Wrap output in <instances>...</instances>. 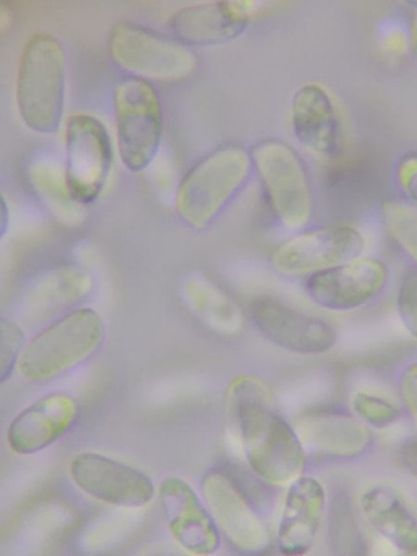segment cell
<instances>
[{
    "label": "cell",
    "instance_id": "1",
    "mask_svg": "<svg viewBox=\"0 0 417 556\" xmlns=\"http://www.w3.org/2000/svg\"><path fill=\"white\" fill-rule=\"evenodd\" d=\"M65 56L59 40L48 33L25 42L16 75V103L33 130L51 134L59 127L64 105Z\"/></svg>",
    "mask_w": 417,
    "mask_h": 556
},
{
    "label": "cell",
    "instance_id": "2",
    "mask_svg": "<svg viewBox=\"0 0 417 556\" xmlns=\"http://www.w3.org/2000/svg\"><path fill=\"white\" fill-rule=\"evenodd\" d=\"M251 166V154L238 144H225L208 153L177 188L179 216L190 227L207 226L245 182Z\"/></svg>",
    "mask_w": 417,
    "mask_h": 556
},
{
    "label": "cell",
    "instance_id": "3",
    "mask_svg": "<svg viewBox=\"0 0 417 556\" xmlns=\"http://www.w3.org/2000/svg\"><path fill=\"white\" fill-rule=\"evenodd\" d=\"M103 337V321L96 311L75 309L28 342L17 359L18 370L31 381L55 378L89 358Z\"/></svg>",
    "mask_w": 417,
    "mask_h": 556
},
{
    "label": "cell",
    "instance_id": "4",
    "mask_svg": "<svg viewBox=\"0 0 417 556\" xmlns=\"http://www.w3.org/2000/svg\"><path fill=\"white\" fill-rule=\"evenodd\" d=\"M108 50L117 65L143 79L185 78L192 74L198 61L178 39L129 21H119L112 26Z\"/></svg>",
    "mask_w": 417,
    "mask_h": 556
},
{
    "label": "cell",
    "instance_id": "5",
    "mask_svg": "<svg viewBox=\"0 0 417 556\" xmlns=\"http://www.w3.org/2000/svg\"><path fill=\"white\" fill-rule=\"evenodd\" d=\"M119 155L132 172L154 159L162 136V109L154 87L140 77L119 81L113 94Z\"/></svg>",
    "mask_w": 417,
    "mask_h": 556
},
{
    "label": "cell",
    "instance_id": "6",
    "mask_svg": "<svg viewBox=\"0 0 417 556\" xmlns=\"http://www.w3.org/2000/svg\"><path fill=\"white\" fill-rule=\"evenodd\" d=\"M251 159L275 216L289 229L303 227L312 214V189L296 153L281 141L265 140Z\"/></svg>",
    "mask_w": 417,
    "mask_h": 556
},
{
    "label": "cell",
    "instance_id": "7",
    "mask_svg": "<svg viewBox=\"0 0 417 556\" xmlns=\"http://www.w3.org/2000/svg\"><path fill=\"white\" fill-rule=\"evenodd\" d=\"M249 315L264 339L294 354L327 353L338 339L337 328L330 320L296 308L273 294L253 298Z\"/></svg>",
    "mask_w": 417,
    "mask_h": 556
},
{
    "label": "cell",
    "instance_id": "8",
    "mask_svg": "<svg viewBox=\"0 0 417 556\" xmlns=\"http://www.w3.org/2000/svg\"><path fill=\"white\" fill-rule=\"evenodd\" d=\"M205 506L218 530L239 552L257 554L269 543L267 528L247 491L232 473L210 470L202 479Z\"/></svg>",
    "mask_w": 417,
    "mask_h": 556
},
{
    "label": "cell",
    "instance_id": "9",
    "mask_svg": "<svg viewBox=\"0 0 417 556\" xmlns=\"http://www.w3.org/2000/svg\"><path fill=\"white\" fill-rule=\"evenodd\" d=\"M365 239L353 226L336 224L299 233L275 248L273 268L282 275H311L362 256Z\"/></svg>",
    "mask_w": 417,
    "mask_h": 556
},
{
    "label": "cell",
    "instance_id": "10",
    "mask_svg": "<svg viewBox=\"0 0 417 556\" xmlns=\"http://www.w3.org/2000/svg\"><path fill=\"white\" fill-rule=\"evenodd\" d=\"M112 162L108 131L94 116L73 114L65 129V179L77 202L94 201L103 189Z\"/></svg>",
    "mask_w": 417,
    "mask_h": 556
},
{
    "label": "cell",
    "instance_id": "11",
    "mask_svg": "<svg viewBox=\"0 0 417 556\" xmlns=\"http://www.w3.org/2000/svg\"><path fill=\"white\" fill-rule=\"evenodd\" d=\"M70 475L84 493L118 507L146 506L155 494L147 473L94 452L77 454L70 464Z\"/></svg>",
    "mask_w": 417,
    "mask_h": 556
},
{
    "label": "cell",
    "instance_id": "12",
    "mask_svg": "<svg viewBox=\"0 0 417 556\" xmlns=\"http://www.w3.org/2000/svg\"><path fill=\"white\" fill-rule=\"evenodd\" d=\"M388 269L374 257H357L306 276L304 291L316 305L334 312L359 308L384 288Z\"/></svg>",
    "mask_w": 417,
    "mask_h": 556
},
{
    "label": "cell",
    "instance_id": "13",
    "mask_svg": "<svg viewBox=\"0 0 417 556\" xmlns=\"http://www.w3.org/2000/svg\"><path fill=\"white\" fill-rule=\"evenodd\" d=\"M157 493L174 540L190 554H214L219 546L218 528L195 491L181 478L168 477Z\"/></svg>",
    "mask_w": 417,
    "mask_h": 556
},
{
    "label": "cell",
    "instance_id": "14",
    "mask_svg": "<svg viewBox=\"0 0 417 556\" xmlns=\"http://www.w3.org/2000/svg\"><path fill=\"white\" fill-rule=\"evenodd\" d=\"M290 118L295 139L307 151L323 159L339 154L341 122L326 87L317 83L301 86L292 97Z\"/></svg>",
    "mask_w": 417,
    "mask_h": 556
},
{
    "label": "cell",
    "instance_id": "15",
    "mask_svg": "<svg viewBox=\"0 0 417 556\" xmlns=\"http://www.w3.org/2000/svg\"><path fill=\"white\" fill-rule=\"evenodd\" d=\"M242 446L252 470L263 480L285 484L301 477L304 446L295 428L279 414Z\"/></svg>",
    "mask_w": 417,
    "mask_h": 556
},
{
    "label": "cell",
    "instance_id": "16",
    "mask_svg": "<svg viewBox=\"0 0 417 556\" xmlns=\"http://www.w3.org/2000/svg\"><path fill=\"white\" fill-rule=\"evenodd\" d=\"M260 4L251 1H213L187 5L173 14L170 29L182 43H223L243 31L251 13Z\"/></svg>",
    "mask_w": 417,
    "mask_h": 556
},
{
    "label": "cell",
    "instance_id": "17",
    "mask_svg": "<svg viewBox=\"0 0 417 556\" xmlns=\"http://www.w3.org/2000/svg\"><path fill=\"white\" fill-rule=\"evenodd\" d=\"M78 405L68 394L42 396L22 410L8 428V444L21 455L37 453L62 437L76 421Z\"/></svg>",
    "mask_w": 417,
    "mask_h": 556
},
{
    "label": "cell",
    "instance_id": "18",
    "mask_svg": "<svg viewBox=\"0 0 417 556\" xmlns=\"http://www.w3.org/2000/svg\"><path fill=\"white\" fill-rule=\"evenodd\" d=\"M294 428L304 448L329 457L358 456L372 440L368 426L345 412L305 413L298 418Z\"/></svg>",
    "mask_w": 417,
    "mask_h": 556
},
{
    "label": "cell",
    "instance_id": "19",
    "mask_svg": "<svg viewBox=\"0 0 417 556\" xmlns=\"http://www.w3.org/2000/svg\"><path fill=\"white\" fill-rule=\"evenodd\" d=\"M325 506L318 480L299 477L291 482L278 527V547L285 556H303L312 547Z\"/></svg>",
    "mask_w": 417,
    "mask_h": 556
},
{
    "label": "cell",
    "instance_id": "20",
    "mask_svg": "<svg viewBox=\"0 0 417 556\" xmlns=\"http://www.w3.org/2000/svg\"><path fill=\"white\" fill-rule=\"evenodd\" d=\"M180 295L186 306L214 332L235 336L241 331V308L206 276L199 273L187 275L180 282Z\"/></svg>",
    "mask_w": 417,
    "mask_h": 556
},
{
    "label": "cell",
    "instance_id": "21",
    "mask_svg": "<svg viewBox=\"0 0 417 556\" xmlns=\"http://www.w3.org/2000/svg\"><path fill=\"white\" fill-rule=\"evenodd\" d=\"M361 503L382 539L405 553H417V519L394 490L376 485L363 494Z\"/></svg>",
    "mask_w": 417,
    "mask_h": 556
},
{
    "label": "cell",
    "instance_id": "22",
    "mask_svg": "<svg viewBox=\"0 0 417 556\" xmlns=\"http://www.w3.org/2000/svg\"><path fill=\"white\" fill-rule=\"evenodd\" d=\"M227 416L242 444L255 437L276 413L267 383L257 376L241 374L227 386Z\"/></svg>",
    "mask_w": 417,
    "mask_h": 556
},
{
    "label": "cell",
    "instance_id": "23",
    "mask_svg": "<svg viewBox=\"0 0 417 556\" xmlns=\"http://www.w3.org/2000/svg\"><path fill=\"white\" fill-rule=\"evenodd\" d=\"M92 286L90 276L76 267L64 266L43 275L30 289L26 304L37 317L49 316L87 295Z\"/></svg>",
    "mask_w": 417,
    "mask_h": 556
},
{
    "label": "cell",
    "instance_id": "24",
    "mask_svg": "<svg viewBox=\"0 0 417 556\" xmlns=\"http://www.w3.org/2000/svg\"><path fill=\"white\" fill-rule=\"evenodd\" d=\"M328 540L333 556H369L371 544L344 493L333 496L329 504Z\"/></svg>",
    "mask_w": 417,
    "mask_h": 556
},
{
    "label": "cell",
    "instance_id": "25",
    "mask_svg": "<svg viewBox=\"0 0 417 556\" xmlns=\"http://www.w3.org/2000/svg\"><path fill=\"white\" fill-rule=\"evenodd\" d=\"M60 170L50 162H38L31 166L34 187L52 214L61 222L74 224L83 216L80 203L73 197Z\"/></svg>",
    "mask_w": 417,
    "mask_h": 556
},
{
    "label": "cell",
    "instance_id": "26",
    "mask_svg": "<svg viewBox=\"0 0 417 556\" xmlns=\"http://www.w3.org/2000/svg\"><path fill=\"white\" fill-rule=\"evenodd\" d=\"M381 215L389 236L417 265V206L388 201L382 205Z\"/></svg>",
    "mask_w": 417,
    "mask_h": 556
},
{
    "label": "cell",
    "instance_id": "27",
    "mask_svg": "<svg viewBox=\"0 0 417 556\" xmlns=\"http://www.w3.org/2000/svg\"><path fill=\"white\" fill-rule=\"evenodd\" d=\"M353 414L365 425L386 428L397 421L400 408L388 399L368 391H358L351 399Z\"/></svg>",
    "mask_w": 417,
    "mask_h": 556
},
{
    "label": "cell",
    "instance_id": "28",
    "mask_svg": "<svg viewBox=\"0 0 417 556\" xmlns=\"http://www.w3.org/2000/svg\"><path fill=\"white\" fill-rule=\"evenodd\" d=\"M396 307L403 325L417 339V266L404 271L396 293Z\"/></svg>",
    "mask_w": 417,
    "mask_h": 556
},
{
    "label": "cell",
    "instance_id": "29",
    "mask_svg": "<svg viewBox=\"0 0 417 556\" xmlns=\"http://www.w3.org/2000/svg\"><path fill=\"white\" fill-rule=\"evenodd\" d=\"M24 333L21 328L11 320L1 319V379L4 380L15 364Z\"/></svg>",
    "mask_w": 417,
    "mask_h": 556
},
{
    "label": "cell",
    "instance_id": "30",
    "mask_svg": "<svg viewBox=\"0 0 417 556\" xmlns=\"http://www.w3.org/2000/svg\"><path fill=\"white\" fill-rule=\"evenodd\" d=\"M402 404L417 428V363L408 365L399 383Z\"/></svg>",
    "mask_w": 417,
    "mask_h": 556
},
{
    "label": "cell",
    "instance_id": "31",
    "mask_svg": "<svg viewBox=\"0 0 417 556\" xmlns=\"http://www.w3.org/2000/svg\"><path fill=\"white\" fill-rule=\"evenodd\" d=\"M396 178L401 189L417 206V153H409L400 161Z\"/></svg>",
    "mask_w": 417,
    "mask_h": 556
},
{
    "label": "cell",
    "instance_id": "32",
    "mask_svg": "<svg viewBox=\"0 0 417 556\" xmlns=\"http://www.w3.org/2000/svg\"><path fill=\"white\" fill-rule=\"evenodd\" d=\"M399 457L404 469L417 479V438H410L403 442Z\"/></svg>",
    "mask_w": 417,
    "mask_h": 556
},
{
    "label": "cell",
    "instance_id": "33",
    "mask_svg": "<svg viewBox=\"0 0 417 556\" xmlns=\"http://www.w3.org/2000/svg\"><path fill=\"white\" fill-rule=\"evenodd\" d=\"M415 4L417 7V2ZM409 36H410V46L417 56V8L415 9L413 17H412Z\"/></svg>",
    "mask_w": 417,
    "mask_h": 556
}]
</instances>
